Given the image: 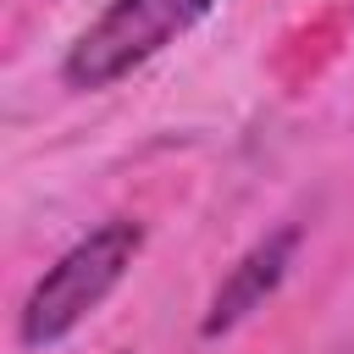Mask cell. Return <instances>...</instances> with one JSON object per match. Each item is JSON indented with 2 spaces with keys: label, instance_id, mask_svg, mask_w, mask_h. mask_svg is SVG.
Wrapping results in <instances>:
<instances>
[{
  "label": "cell",
  "instance_id": "obj_1",
  "mask_svg": "<svg viewBox=\"0 0 354 354\" xmlns=\"http://www.w3.org/2000/svg\"><path fill=\"white\" fill-rule=\"evenodd\" d=\"M138 249H144V227L138 221H122V216L116 221H100L88 238H77L33 282V293L22 299V315H17L22 348H50L72 326H83L116 293V282L127 277V266H133Z\"/></svg>",
  "mask_w": 354,
  "mask_h": 354
},
{
  "label": "cell",
  "instance_id": "obj_2",
  "mask_svg": "<svg viewBox=\"0 0 354 354\" xmlns=\"http://www.w3.org/2000/svg\"><path fill=\"white\" fill-rule=\"evenodd\" d=\"M216 0H111L66 50L61 77L72 88H111L149 55H160L177 33H188Z\"/></svg>",
  "mask_w": 354,
  "mask_h": 354
},
{
  "label": "cell",
  "instance_id": "obj_3",
  "mask_svg": "<svg viewBox=\"0 0 354 354\" xmlns=\"http://www.w3.org/2000/svg\"><path fill=\"white\" fill-rule=\"evenodd\" d=\"M293 249H299V227H277V232H266V238L227 271V282L216 288V299H210L199 332H205V337H221V332H232L249 310H260V304L277 293V282L288 277Z\"/></svg>",
  "mask_w": 354,
  "mask_h": 354
}]
</instances>
